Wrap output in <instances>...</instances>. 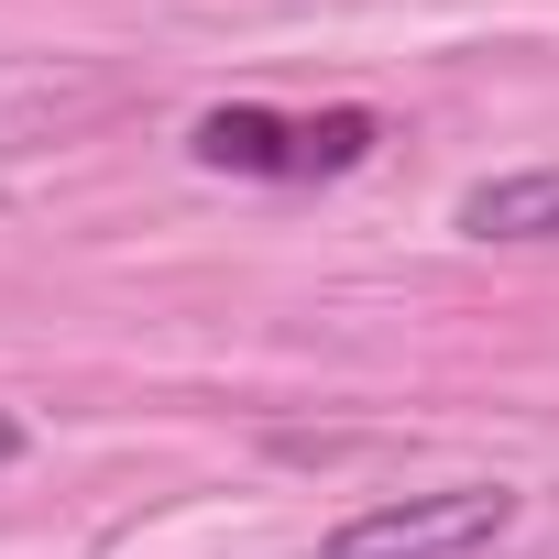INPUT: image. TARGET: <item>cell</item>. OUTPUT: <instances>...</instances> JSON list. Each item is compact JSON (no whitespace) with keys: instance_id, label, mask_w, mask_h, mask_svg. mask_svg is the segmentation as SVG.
<instances>
[{"instance_id":"1","label":"cell","mask_w":559,"mask_h":559,"mask_svg":"<svg viewBox=\"0 0 559 559\" xmlns=\"http://www.w3.org/2000/svg\"><path fill=\"white\" fill-rule=\"evenodd\" d=\"M373 143H384L373 110H252V99H230V110H198V121H187V165L252 176V187L352 176V165H373Z\"/></svg>"},{"instance_id":"2","label":"cell","mask_w":559,"mask_h":559,"mask_svg":"<svg viewBox=\"0 0 559 559\" xmlns=\"http://www.w3.org/2000/svg\"><path fill=\"white\" fill-rule=\"evenodd\" d=\"M526 493L515 483H439V493H384L319 537V559H493L515 537Z\"/></svg>"},{"instance_id":"3","label":"cell","mask_w":559,"mask_h":559,"mask_svg":"<svg viewBox=\"0 0 559 559\" xmlns=\"http://www.w3.org/2000/svg\"><path fill=\"white\" fill-rule=\"evenodd\" d=\"M450 230L461 241H504V252H526V241H559V165H504V176H472L461 187V209H450Z\"/></svg>"},{"instance_id":"4","label":"cell","mask_w":559,"mask_h":559,"mask_svg":"<svg viewBox=\"0 0 559 559\" xmlns=\"http://www.w3.org/2000/svg\"><path fill=\"white\" fill-rule=\"evenodd\" d=\"M23 450H34V428H23V417H12V406H0V472H12V461H23Z\"/></svg>"}]
</instances>
